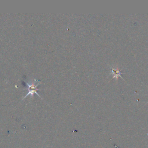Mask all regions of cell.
Returning <instances> with one entry per match:
<instances>
[{"label": "cell", "mask_w": 148, "mask_h": 148, "mask_svg": "<svg viewBox=\"0 0 148 148\" xmlns=\"http://www.w3.org/2000/svg\"><path fill=\"white\" fill-rule=\"evenodd\" d=\"M112 72L113 73V78H118L119 76H121V72L118 69H112Z\"/></svg>", "instance_id": "6da1fadb"}, {"label": "cell", "mask_w": 148, "mask_h": 148, "mask_svg": "<svg viewBox=\"0 0 148 148\" xmlns=\"http://www.w3.org/2000/svg\"><path fill=\"white\" fill-rule=\"evenodd\" d=\"M27 85H28V84H27ZM29 86H30V85H29ZM30 88L32 89H35V88H36V86H35V87H34V83H32V84L31 85V86H30ZM29 92H30L29 93H32V94L33 93H34V92H35V93L36 94H37V93H36V91H34V90H30ZM29 93H28V94H29ZM28 94H27V95H28Z\"/></svg>", "instance_id": "7a4b0ae2"}]
</instances>
